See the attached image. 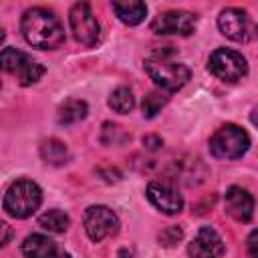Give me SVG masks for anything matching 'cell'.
Returning a JSON list of instances; mask_svg holds the SVG:
<instances>
[{
	"label": "cell",
	"mask_w": 258,
	"mask_h": 258,
	"mask_svg": "<svg viewBox=\"0 0 258 258\" xmlns=\"http://www.w3.org/2000/svg\"><path fill=\"white\" fill-rule=\"evenodd\" d=\"M196 24H198L196 14H191L187 10H165V12H159L151 20V30L155 34L187 36L196 30Z\"/></svg>",
	"instance_id": "obj_9"
},
{
	"label": "cell",
	"mask_w": 258,
	"mask_h": 258,
	"mask_svg": "<svg viewBox=\"0 0 258 258\" xmlns=\"http://www.w3.org/2000/svg\"><path fill=\"white\" fill-rule=\"evenodd\" d=\"M40 202H42V191L38 183H34L32 179H16L8 185L2 200V208L8 216L16 220H24L38 210Z\"/></svg>",
	"instance_id": "obj_3"
},
{
	"label": "cell",
	"mask_w": 258,
	"mask_h": 258,
	"mask_svg": "<svg viewBox=\"0 0 258 258\" xmlns=\"http://www.w3.org/2000/svg\"><path fill=\"white\" fill-rule=\"evenodd\" d=\"M109 107L121 115L129 113L133 107H135V99H133V93L129 87H117L111 97H109Z\"/></svg>",
	"instance_id": "obj_19"
},
{
	"label": "cell",
	"mask_w": 258,
	"mask_h": 258,
	"mask_svg": "<svg viewBox=\"0 0 258 258\" xmlns=\"http://www.w3.org/2000/svg\"><path fill=\"white\" fill-rule=\"evenodd\" d=\"M147 200L163 214L167 216H175L183 210V198L169 185L161 183V181H151L145 189Z\"/></svg>",
	"instance_id": "obj_12"
},
{
	"label": "cell",
	"mask_w": 258,
	"mask_h": 258,
	"mask_svg": "<svg viewBox=\"0 0 258 258\" xmlns=\"http://www.w3.org/2000/svg\"><path fill=\"white\" fill-rule=\"evenodd\" d=\"M248 147H250L248 133L234 123L220 127L210 137V153L218 159H238L248 151Z\"/></svg>",
	"instance_id": "obj_4"
},
{
	"label": "cell",
	"mask_w": 258,
	"mask_h": 258,
	"mask_svg": "<svg viewBox=\"0 0 258 258\" xmlns=\"http://www.w3.org/2000/svg\"><path fill=\"white\" fill-rule=\"evenodd\" d=\"M38 224H40V228H44L52 234H62L69 228L71 220L62 210H48L38 218Z\"/></svg>",
	"instance_id": "obj_18"
},
{
	"label": "cell",
	"mask_w": 258,
	"mask_h": 258,
	"mask_svg": "<svg viewBox=\"0 0 258 258\" xmlns=\"http://www.w3.org/2000/svg\"><path fill=\"white\" fill-rule=\"evenodd\" d=\"M143 145H145L147 149H159V147L163 145V141H161V137H157V135H145V137H143Z\"/></svg>",
	"instance_id": "obj_23"
},
{
	"label": "cell",
	"mask_w": 258,
	"mask_h": 258,
	"mask_svg": "<svg viewBox=\"0 0 258 258\" xmlns=\"http://www.w3.org/2000/svg\"><path fill=\"white\" fill-rule=\"evenodd\" d=\"M208 71L226 83H236L248 73L246 58L230 48H216L208 58Z\"/></svg>",
	"instance_id": "obj_6"
},
{
	"label": "cell",
	"mask_w": 258,
	"mask_h": 258,
	"mask_svg": "<svg viewBox=\"0 0 258 258\" xmlns=\"http://www.w3.org/2000/svg\"><path fill=\"white\" fill-rule=\"evenodd\" d=\"M224 250V240L212 226H202L187 244L189 258H220Z\"/></svg>",
	"instance_id": "obj_10"
},
{
	"label": "cell",
	"mask_w": 258,
	"mask_h": 258,
	"mask_svg": "<svg viewBox=\"0 0 258 258\" xmlns=\"http://www.w3.org/2000/svg\"><path fill=\"white\" fill-rule=\"evenodd\" d=\"M40 155H42V159H44L46 163L62 165V163H67V159H69V149H67V145H64L62 141H58V139H46V141H42V145H40Z\"/></svg>",
	"instance_id": "obj_17"
},
{
	"label": "cell",
	"mask_w": 258,
	"mask_h": 258,
	"mask_svg": "<svg viewBox=\"0 0 258 258\" xmlns=\"http://www.w3.org/2000/svg\"><path fill=\"white\" fill-rule=\"evenodd\" d=\"M87 113H89V107H87L85 101H81V99H69V101H64L58 107L56 119H58L60 125H71V123H77V121L85 119Z\"/></svg>",
	"instance_id": "obj_16"
},
{
	"label": "cell",
	"mask_w": 258,
	"mask_h": 258,
	"mask_svg": "<svg viewBox=\"0 0 258 258\" xmlns=\"http://www.w3.org/2000/svg\"><path fill=\"white\" fill-rule=\"evenodd\" d=\"M83 222H85V230L93 242H101L109 236H115L119 230V218L107 206H89Z\"/></svg>",
	"instance_id": "obj_8"
},
{
	"label": "cell",
	"mask_w": 258,
	"mask_h": 258,
	"mask_svg": "<svg viewBox=\"0 0 258 258\" xmlns=\"http://www.w3.org/2000/svg\"><path fill=\"white\" fill-rule=\"evenodd\" d=\"M246 246H248V254L252 258H258V230L250 232V236L246 238Z\"/></svg>",
	"instance_id": "obj_22"
},
{
	"label": "cell",
	"mask_w": 258,
	"mask_h": 258,
	"mask_svg": "<svg viewBox=\"0 0 258 258\" xmlns=\"http://www.w3.org/2000/svg\"><path fill=\"white\" fill-rule=\"evenodd\" d=\"M218 28L226 38L236 40V42H244L250 34L248 14L240 8H226L218 16Z\"/></svg>",
	"instance_id": "obj_11"
},
{
	"label": "cell",
	"mask_w": 258,
	"mask_h": 258,
	"mask_svg": "<svg viewBox=\"0 0 258 258\" xmlns=\"http://www.w3.org/2000/svg\"><path fill=\"white\" fill-rule=\"evenodd\" d=\"M165 103H167V97H165L161 91H149V93L143 97V101H141L143 117H147V119L155 117V115L161 111V107H163Z\"/></svg>",
	"instance_id": "obj_20"
},
{
	"label": "cell",
	"mask_w": 258,
	"mask_h": 258,
	"mask_svg": "<svg viewBox=\"0 0 258 258\" xmlns=\"http://www.w3.org/2000/svg\"><path fill=\"white\" fill-rule=\"evenodd\" d=\"M2 69L10 73L12 77H16V81L22 87L34 85L44 75V67L40 62H36L26 52L18 48H10V46L2 50Z\"/></svg>",
	"instance_id": "obj_5"
},
{
	"label": "cell",
	"mask_w": 258,
	"mask_h": 258,
	"mask_svg": "<svg viewBox=\"0 0 258 258\" xmlns=\"http://www.w3.org/2000/svg\"><path fill=\"white\" fill-rule=\"evenodd\" d=\"M250 121L258 127V107H254V111H252V115H250Z\"/></svg>",
	"instance_id": "obj_25"
},
{
	"label": "cell",
	"mask_w": 258,
	"mask_h": 258,
	"mask_svg": "<svg viewBox=\"0 0 258 258\" xmlns=\"http://www.w3.org/2000/svg\"><path fill=\"white\" fill-rule=\"evenodd\" d=\"M173 52L171 50H159V52H153L145 58V71L147 75L167 93H175L179 91L191 77L189 69L183 64V62H177L173 60L171 56Z\"/></svg>",
	"instance_id": "obj_2"
},
{
	"label": "cell",
	"mask_w": 258,
	"mask_h": 258,
	"mask_svg": "<svg viewBox=\"0 0 258 258\" xmlns=\"http://www.w3.org/2000/svg\"><path fill=\"white\" fill-rule=\"evenodd\" d=\"M56 252V244L44 234H30L22 242V254L26 258H50Z\"/></svg>",
	"instance_id": "obj_14"
},
{
	"label": "cell",
	"mask_w": 258,
	"mask_h": 258,
	"mask_svg": "<svg viewBox=\"0 0 258 258\" xmlns=\"http://www.w3.org/2000/svg\"><path fill=\"white\" fill-rule=\"evenodd\" d=\"M226 212L236 222H248L254 214V198L240 185H232L226 191Z\"/></svg>",
	"instance_id": "obj_13"
},
{
	"label": "cell",
	"mask_w": 258,
	"mask_h": 258,
	"mask_svg": "<svg viewBox=\"0 0 258 258\" xmlns=\"http://www.w3.org/2000/svg\"><path fill=\"white\" fill-rule=\"evenodd\" d=\"M69 24H71L73 36L81 44L93 46L99 40L101 26H99V22H97V18H95V14L87 2L73 4V8L69 10Z\"/></svg>",
	"instance_id": "obj_7"
},
{
	"label": "cell",
	"mask_w": 258,
	"mask_h": 258,
	"mask_svg": "<svg viewBox=\"0 0 258 258\" xmlns=\"http://www.w3.org/2000/svg\"><path fill=\"white\" fill-rule=\"evenodd\" d=\"M22 36L28 44L42 50L58 48L64 42V28L58 16L46 8H28L20 20Z\"/></svg>",
	"instance_id": "obj_1"
},
{
	"label": "cell",
	"mask_w": 258,
	"mask_h": 258,
	"mask_svg": "<svg viewBox=\"0 0 258 258\" xmlns=\"http://www.w3.org/2000/svg\"><path fill=\"white\" fill-rule=\"evenodd\" d=\"M50 258H71V256H69L67 252H54V254H52Z\"/></svg>",
	"instance_id": "obj_26"
},
{
	"label": "cell",
	"mask_w": 258,
	"mask_h": 258,
	"mask_svg": "<svg viewBox=\"0 0 258 258\" xmlns=\"http://www.w3.org/2000/svg\"><path fill=\"white\" fill-rule=\"evenodd\" d=\"M177 240H181V230L179 228H167L165 232H161L159 234V242L161 244H165V246H173Z\"/></svg>",
	"instance_id": "obj_21"
},
{
	"label": "cell",
	"mask_w": 258,
	"mask_h": 258,
	"mask_svg": "<svg viewBox=\"0 0 258 258\" xmlns=\"http://www.w3.org/2000/svg\"><path fill=\"white\" fill-rule=\"evenodd\" d=\"M113 12L117 14V18L123 24L135 26L139 22H143L145 14H147V6L145 2L139 0H129V2H113Z\"/></svg>",
	"instance_id": "obj_15"
},
{
	"label": "cell",
	"mask_w": 258,
	"mask_h": 258,
	"mask_svg": "<svg viewBox=\"0 0 258 258\" xmlns=\"http://www.w3.org/2000/svg\"><path fill=\"white\" fill-rule=\"evenodd\" d=\"M2 230H4V238H2V244L6 246V244H8V238H10V230H8V224H2Z\"/></svg>",
	"instance_id": "obj_24"
}]
</instances>
